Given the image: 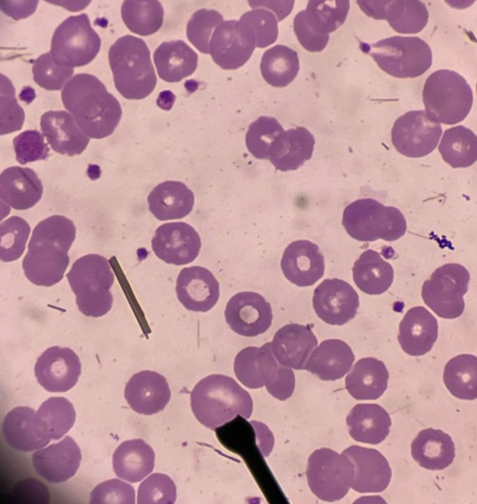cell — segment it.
I'll use <instances>...</instances> for the list:
<instances>
[{
	"mask_svg": "<svg viewBox=\"0 0 477 504\" xmlns=\"http://www.w3.org/2000/svg\"><path fill=\"white\" fill-rule=\"evenodd\" d=\"M422 97L428 117L446 125L464 120L471 109L474 99L466 79L455 71L446 69L437 70L427 78Z\"/></svg>",
	"mask_w": 477,
	"mask_h": 504,
	"instance_id": "obj_5",
	"label": "cell"
},
{
	"mask_svg": "<svg viewBox=\"0 0 477 504\" xmlns=\"http://www.w3.org/2000/svg\"><path fill=\"white\" fill-rule=\"evenodd\" d=\"M81 461L80 448L74 440L66 436L63 440L32 455L36 472L53 483L65 482L77 471Z\"/></svg>",
	"mask_w": 477,
	"mask_h": 504,
	"instance_id": "obj_22",
	"label": "cell"
},
{
	"mask_svg": "<svg viewBox=\"0 0 477 504\" xmlns=\"http://www.w3.org/2000/svg\"><path fill=\"white\" fill-rule=\"evenodd\" d=\"M389 372L375 357L359 359L345 379V387L356 400H376L387 388Z\"/></svg>",
	"mask_w": 477,
	"mask_h": 504,
	"instance_id": "obj_32",
	"label": "cell"
},
{
	"mask_svg": "<svg viewBox=\"0 0 477 504\" xmlns=\"http://www.w3.org/2000/svg\"><path fill=\"white\" fill-rule=\"evenodd\" d=\"M280 364L271 350V342L261 347L248 346L238 352L234 361L237 379L249 389H259L270 383Z\"/></svg>",
	"mask_w": 477,
	"mask_h": 504,
	"instance_id": "obj_28",
	"label": "cell"
},
{
	"mask_svg": "<svg viewBox=\"0 0 477 504\" xmlns=\"http://www.w3.org/2000/svg\"><path fill=\"white\" fill-rule=\"evenodd\" d=\"M147 202L149 211L158 220L180 219L192 211L194 195L183 182L165 181L152 189Z\"/></svg>",
	"mask_w": 477,
	"mask_h": 504,
	"instance_id": "obj_33",
	"label": "cell"
},
{
	"mask_svg": "<svg viewBox=\"0 0 477 504\" xmlns=\"http://www.w3.org/2000/svg\"><path fill=\"white\" fill-rule=\"evenodd\" d=\"M43 186L36 172L29 168L12 166L0 176L1 201L16 210H26L41 199Z\"/></svg>",
	"mask_w": 477,
	"mask_h": 504,
	"instance_id": "obj_27",
	"label": "cell"
},
{
	"mask_svg": "<svg viewBox=\"0 0 477 504\" xmlns=\"http://www.w3.org/2000/svg\"><path fill=\"white\" fill-rule=\"evenodd\" d=\"M317 344L318 340L309 325L290 323L276 332L271 342V350L280 364L305 370Z\"/></svg>",
	"mask_w": 477,
	"mask_h": 504,
	"instance_id": "obj_24",
	"label": "cell"
},
{
	"mask_svg": "<svg viewBox=\"0 0 477 504\" xmlns=\"http://www.w3.org/2000/svg\"><path fill=\"white\" fill-rule=\"evenodd\" d=\"M177 489L173 480L167 475L154 473L139 485L138 503H174Z\"/></svg>",
	"mask_w": 477,
	"mask_h": 504,
	"instance_id": "obj_51",
	"label": "cell"
},
{
	"mask_svg": "<svg viewBox=\"0 0 477 504\" xmlns=\"http://www.w3.org/2000/svg\"><path fill=\"white\" fill-rule=\"evenodd\" d=\"M108 61L115 87L124 98L141 99L154 90L156 76L141 38L131 35L118 38L109 49Z\"/></svg>",
	"mask_w": 477,
	"mask_h": 504,
	"instance_id": "obj_3",
	"label": "cell"
},
{
	"mask_svg": "<svg viewBox=\"0 0 477 504\" xmlns=\"http://www.w3.org/2000/svg\"><path fill=\"white\" fill-rule=\"evenodd\" d=\"M225 317L227 325L236 334L253 337L266 332L272 323L270 304L256 292L242 291L227 302Z\"/></svg>",
	"mask_w": 477,
	"mask_h": 504,
	"instance_id": "obj_13",
	"label": "cell"
},
{
	"mask_svg": "<svg viewBox=\"0 0 477 504\" xmlns=\"http://www.w3.org/2000/svg\"><path fill=\"white\" fill-rule=\"evenodd\" d=\"M101 39L86 13L70 16L56 29L50 54L59 65L74 67L90 63L97 55Z\"/></svg>",
	"mask_w": 477,
	"mask_h": 504,
	"instance_id": "obj_8",
	"label": "cell"
},
{
	"mask_svg": "<svg viewBox=\"0 0 477 504\" xmlns=\"http://www.w3.org/2000/svg\"><path fill=\"white\" fill-rule=\"evenodd\" d=\"M75 418L76 412L70 401L63 397H51L35 413L34 432L41 439H58L72 428Z\"/></svg>",
	"mask_w": 477,
	"mask_h": 504,
	"instance_id": "obj_37",
	"label": "cell"
},
{
	"mask_svg": "<svg viewBox=\"0 0 477 504\" xmlns=\"http://www.w3.org/2000/svg\"><path fill=\"white\" fill-rule=\"evenodd\" d=\"M295 387V376L291 368L280 364L273 380L266 385L268 393L275 398L284 400L291 397Z\"/></svg>",
	"mask_w": 477,
	"mask_h": 504,
	"instance_id": "obj_56",
	"label": "cell"
},
{
	"mask_svg": "<svg viewBox=\"0 0 477 504\" xmlns=\"http://www.w3.org/2000/svg\"><path fill=\"white\" fill-rule=\"evenodd\" d=\"M314 144V136L305 127L288 129L273 142L269 160L280 171L296 170L311 158Z\"/></svg>",
	"mask_w": 477,
	"mask_h": 504,
	"instance_id": "obj_29",
	"label": "cell"
},
{
	"mask_svg": "<svg viewBox=\"0 0 477 504\" xmlns=\"http://www.w3.org/2000/svg\"><path fill=\"white\" fill-rule=\"evenodd\" d=\"M61 99L66 110L89 138L107 137L120 122L122 108L118 100L92 74L74 76L63 89Z\"/></svg>",
	"mask_w": 477,
	"mask_h": 504,
	"instance_id": "obj_1",
	"label": "cell"
},
{
	"mask_svg": "<svg viewBox=\"0 0 477 504\" xmlns=\"http://www.w3.org/2000/svg\"><path fill=\"white\" fill-rule=\"evenodd\" d=\"M196 230L184 222H168L159 226L152 239L156 256L167 263L181 266L193 261L201 248Z\"/></svg>",
	"mask_w": 477,
	"mask_h": 504,
	"instance_id": "obj_15",
	"label": "cell"
},
{
	"mask_svg": "<svg viewBox=\"0 0 477 504\" xmlns=\"http://www.w3.org/2000/svg\"><path fill=\"white\" fill-rule=\"evenodd\" d=\"M438 323L425 307L410 309L399 325L398 340L403 350L411 356L428 352L437 339Z\"/></svg>",
	"mask_w": 477,
	"mask_h": 504,
	"instance_id": "obj_26",
	"label": "cell"
},
{
	"mask_svg": "<svg viewBox=\"0 0 477 504\" xmlns=\"http://www.w3.org/2000/svg\"><path fill=\"white\" fill-rule=\"evenodd\" d=\"M293 30L300 44L311 52L321 51L329 40L328 34H319L308 25L305 10L300 11L294 17Z\"/></svg>",
	"mask_w": 477,
	"mask_h": 504,
	"instance_id": "obj_55",
	"label": "cell"
},
{
	"mask_svg": "<svg viewBox=\"0 0 477 504\" xmlns=\"http://www.w3.org/2000/svg\"><path fill=\"white\" fill-rule=\"evenodd\" d=\"M191 409L197 420L214 430L234 416L249 418L252 400L232 377L212 374L198 382L191 393Z\"/></svg>",
	"mask_w": 477,
	"mask_h": 504,
	"instance_id": "obj_2",
	"label": "cell"
},
{
	"mask_svg": "<svg viewBox=\"0 0 477 504\" xmlns=\"http://www.w3.org/2000/svg\"><path fill=\"white\" fill-rule=\"evenodd\" d=\"M75 237L76 227L73 222L63 216L54 215L35 227L29 242H50L69 251Z\"/></svg>",
	"mask_w": 477,
	"mask_h": 504,
	"instance_id": "obj_47",
	"label": "cell"
},
{
	"mask_svg": "<svg viewBox=\"0 0 477 504\" xmlns=\"http://www.w3.org/2000/svg\"><path fill=\"white\" fill-rule=\"evenodd\" d=\"M90 503H135L134 487L114 478L99 484L90 494Z\"/></svg>",
	"mask_w": 477,
	"mask_h": 504,
	"instance_id": "obj_54",
	"label": "cell"
},
{
	"mask_svg": "<svg viewBox=\"0 0 477 504\" xmlns=\"http://www.w3.org/2000/svg\"><path fill=\"white\" fill-rule=\"evenodd\" d=\"M38 382L49 392H65L77 382L81 364L70 348L52 346L38 358L34 367Z\"/></svg>",
	"mask_w": 477,
	"mask_h": 504,
	"instance_id": "obj_16",
	"label": "cell"
},
{
	"mask_svg": "<svg viewBox=\"0 0 477 504\" xmlns=\"http://www.w3.org/2000/svg\"><path fill=\"white\" fill-rule=\"evenodd\" d=\"M256 47L251 26L241 20L223 21L215 29L209 44L213 60L223 70H236L250 58Z\"/></svg>",
	"mask_w": 477,
	"mask_h": 504,
	"instance_id": "obj_12",
	"label": "cell"
},
{
	"mask_svg": "<svg viewBox=\"0 0 477 504\" xmlns=\"http://www.w3.org/2000/svg\"><path fill=\"white\" fill-rule=\"evenodd\" d=\"M348 0L309 1L305 10L308 25L319 34H328L343 24L349 10Z\"/></svg>",
	"mask_w": 477,
	"mask_h": 504,
	"instance_id": "obj_44",
	"label": "cell"
},
{
	"mask_svg": "<svg viewBox=\"0 0 477 504\" xmlns=\"http://www.w3.org/2000/svg\"><path fill=\"white\" fill-rule=\"evenodd\" d=\"M175 289L181 304L195 312L209 311L220 296L219 283L215 276L207 268L197 266L181 270Z\"/></svg>",
	"mask_w": 477,
	"mask_h": 504,
	"instance_id": "obj_19",
	"label": "cell"
},
{
	"mask_svg": "<svg viewBox=\"0 0 477 504\" xmlns=\"http://www.w3.org/2000/svg\"><path fill=\"white\" fill-rule=\"evenodd\" d=\"M306 475L312 492L318 498L334 502L343 498L351 487L354 467L345 455L321 448L310 455Z\"/></svg>",
	"mask_w": 477,
	"mask_h": 504,
	"instance_id": "obj_9",
	"label": "cell"
},
{
	"mask_svg": "<svg viewBox=\"0 0 477 504\" xmlns=\"http://www.w3.org/2000/svg\"><path fill=\"white\" fill-rule=\"evenodd\" d=\"M240 20L248 23L252 29L257 47L264 48L277 40V19L269 10L264 8H253L243 14Z\"/></svg>",
	"mask_w": 477,
	"mask_h": 504,
	"instance_id": "obj_52",
	"label": "cell"
},
{
	"mask_svg": "<svg viewBox=\"0 0 477 504\" xmlns=\"http://www.w3.org/2000/svg\"><path fill=\"white\" fill-rule=\"evenodd\" d=\"M342 225L350 237L362 242L394 241L407 229L405 218L398 209L372 198L359 199L346 206Z\"/></svg>",
	"mask_w": 477,
	"mask_h": 504,
	"instance_id": "obj_6",
	"label": "cell"
},
{
	"mask_svg": "<svg viewBox=\"0 0 477 504\" xmlns=\"http://www.w3.org/2000/svg\"><path fill=\"white\" fill-rule=\"evenodd\" d=\"M35 410L19 406L10 411L2 423V432L10 446L22 452L42 448L49 441L39 439L35 434L33 419Z\"/></svg>",
	"mask_w": 477,
	"mask_h": 504,
	"instance_id": "obj_39",
	"label": "cell"
},
{
	"mask_svg": "<svg viewBox=\"0 0 477 504\" xmlns=\"http://www.w3.org/2000/svg\"><path fill=\"white\" fill-rule=\"evenodd\" d=\"M345 455L354 467L351 487L359 493L383 491L391 478L388 461L378 450L353 445L345 449Z\"/></svg>",
	"mask_w": 477,
	"mask_h": 504,
	"instance_id": "obj_20",
	"label": "cell"
},
{
	"mask_svg": "<svg viewBox=\"0 0 477 504\" xmlns=\"http://www.w3.org/2000/svg\"><path fill=\"white\" fill-rule=\"evenodd\" d=\"M164 11L156 0H128L122 3L121 16L127 27L133 33L149 35L162 26Z\"/></svg>",
	"mask_w": 477,
	"mask_h": 504,
	"instance_id": "obj_43",
	"label": "cell"
},
{
	"mask_svg": "<svg viewBox=\"0 0 477 504\" xmlns=\"http://www.w3.org/2000/svg\"><path fill=\"white\" fill-rule=\"evenodd\" d=\"M438 150L443 160L453 168L473 165L477 157V138L475 133L462 125L445 130Z\"/></svg>",
	"mask_w": 477,
	"mask_h": 504,
	"instance_id": "obj_40",
	"label": "cell"
},
{
	"mask_svg": "<svg viewBox=\"0 0 477 504\" xmlns=\"http://www.w3.org/2000/svg\"><path fill=\"white\" fill-rule=\"evenodd\" d=\"M38 4V1H0L1 11L15 20L32 15Z\"/></svg>",
	"mask_w": 477,
	"mask_h": 504,
	"instance_id": "obj_57",
	"label": "cell"
},
{
	"mask_svg": "<svg viewBox=\"0 0 477 504\" xmlns=\"http://www.w3.org/2000/svg\"><path fill=\"white\" fill-rule=\"evenodd\" d=\"M360 49L371 56L387 74L400 79L415 78L432 65L429 45L416 36H392L373 44L359 42Z\"/></svg>",
	"mask_w": 477,
	"mask_h": 504,
	"instance_id": "obj_7",
	"label": "cell"
},
{
	"mask_svg": "<svg viewBox=\"0 0 477 504\" xmlns=\"http://www.w3.org/2000/svg\"><path fill=\"white\" fill-rule=\"evenodd\" d=\"M24 111L15 96V88L10 79L1 74V135L22 129Z\"/></svg>",
	"mask_w": 477,
	"mask_h": 504,
	"instance_id": "obj_50",
	"label": "cell"
},
{
	"mask_svg": "<svg viewBox=\"0 0 477 504\" xmlns=\"http://www.w3.org/2000/svg\"><path fill=\"white\" fill-rule=\"evenodd\" d=\"M477 359L475 355H459L450 359L444 370L443 380L450 393L463 400L476 398Z\"/></svg>",
	"mask_w": 477,
	"mask_h": 504,
	"instance_id": "obj_42",
	"label": "cell"
},
{
	"mask_svg": "<svg viewBox=\"0 0 477 504\" xmlns=\"http://www.w3.org/2000/svg\"><path fill=\"white\" fill-rule=\"evenodd\" d=\"M155 454L143 439H134L121 443L113 455L115 475L127 482H140L154 467Z\"/></svg>",
	"mask_w": 477,
	"mask_h": 504,
	"instance_id": "obj_35",
	"label": "cell"
},
{
	"mask_svg": "<svg viewBox=\"0 0 477 504\" xmlns=\"http://www.w3.org/2000/svg\"><path fill=\"white\" fill-rule=\"evenodd\" d=\"M32 72L35 82L47 90H60L70 81L74 74L72 67L58 65L50 52L40 55L33 62Z\"/></svg>",
	"mask_w": 477,
	"mask_h": 504,
	"instance_id": "obj_49",
	"label": "cell"
},
{
	"mask_svg": "<svg viewBox=\"0 0 477 504\" xmlns=\"http://www.w3.org/2000/svg\"><path fill=\"white\" fill-rule=\"evenodd\" d=\"M350 437L355 441L370 444L383 441L390 431L389 413L375 403H362L353 407L346 417Z\"/></svg>",
	"mask_w": 477,
	"mask_h": 504,
	"instance_id": "obj_31",
	"label": "cell"
},
{
	"mask_svg": "<svg viewBox=\"0 0 477 504\" xmlns=\"http://www.w3.org/2000/svg\"><path fill=\"white\" fill-rule=\"evenodd\" d=\"M355 360L350 347L343 341L332 339L322 341L310 355L305 370L324 381L342 378Z\"/></svg>",
	"mask_w": 477,
	"mask_h": 504,
	"instance_id": "obj_30",
	"label": "cell"
},
{
	"mask_svg": "<svg viewBox=\"0 0 477 504\" xmlns=\"http://www.w3.org/2000/svg\"><path fill=\"white\" fill-rule=\"evenodd\" d=\"M411 455L424 469L443 470L455 458V446L449 434L430 428L420 431L414 438L411 444Z\"/></svg>",
	"mask_w": 477,
	"mask_h": 504,
	"instance_id": "obj_34",
	"label": "cell"
},
{
	"mask_svg": "<svg viewBox=\"0 0 477 504\" xmlns=\"http://www.w3.org/2000/svg\"><path fill=\"white\" fill-rule=\"evenodd\" d=\"M223 22L222 15L215 10H198L193 14L187 23V38L200 52L209 54L212 34L216 26Z\"/></svg>",
	"mask_w": 477,
	"mask_h": 504,
	"instance_id": "obj_48",
	"label": "cell"
},
{
	"mask_svg": "<svg viewBox=\"0 0 477 504\" xmlns=\"http://www.w3.org/2000/svg\"><path fill=\"white\" fill-rule=\"evenodd\" d=\"M360 8L375 19H385L396 32L417 33L426 26L428 11L421 1H357Z\"/></svg>",
	"mask_w": 477,
	"mask_h": 504,
	"instance_id": "obj_18",
	"label": "cell"
},
{
	"mask_svg": "<svg viewBox=\"0 0 477 504\" xmlns=\"http://www.w3.org/2000/svg\"><path fill=\"white\" fill-rule=\"evenodd\" d=\"M19 97L20 100L24 101L26 103H30L34 99L35 94L33 88L29 86H25L23 88V90Z\"/></svg>",
	"mask_w": 477,
	"mask_h": 504,
	"instance_id": "obj_58",
	"label": "cell"
},
{
	"mask_svg": "<svg viewBox=\"0 0 477 504\" xmlns=\"http://www.w3.org/2000/svg\"><path fill=\"white\" fill-rule=\"evenodd\" d=\"M170 394L164 376L148 370L134 374L124 389V398L129 407L144 415L162 411L168 403Z\"/></svg>",
	"mask_w": 477,
	"mask_h": 504,
	"instance_id": "obj_23",
	"label": "cell"
},
{
	"mask_svg": "<svg viewBox=\"0 0 477 504\" xmlns=\"http://www.w3.org/2000/svg\"><path fill=\"white\" fill-rule=\"evenodd\" d=\"M470 275L462 265L444 264L437 268L426 279L421 289L425 304L438 316L453 319L464 309L463 296L468 290Z\"/></svg>",
	"mask_w": 477,
	"mask_h": 504,
	"instance_id": "obj_10",
	"label": "cell"
},
{
	"mask_svg": "<svg viewBox=\"0 0 477 504\" xmlns=\"http://www.w3.org/2000/svg\"><path fill=\"white\" fill-rule=\"evenodd\" d=\"M42 135L51 149L69 156L81 154L90 138L79 127L73 116L65 111H49L40 118Z\"/></svg>",
	"mask_w": 477,
	"mask_h": 504,
	"instance_id": "obj_25",
	"label": "cell"
},
{
	"mask_svg": "<svg viewBox=\"0 0 477 504\" xmlns=\"http://www.w3.org/2000/svg\"><path fill=\"white\" fill-rule=\"evenodd\" d=\"M68 251L50 242L29 243L22 261L26 278L33 284L51 286L59 282L70 262Z\"/></svg>",
	"mask_w": 477,
	"mask_h": 504,
	"instance_id": "obj_17",
	"label": "cell"
},
{
	"mask_svg": "<svg viewBox=\"0 0 477 504\" xmlns=\"http://www.w3.org/2000/svg\"><path fill=\"white\" fill-rule=\"evenodd\" d=\"M442 133L441 124L429 117L424 110L410 111L394 123L391 142L400 154L420 158L436 148Z\"/></svg>",
	"mask_w": 477,
	"mask_h": 504,
	"instance_id": "obj_11",
	"label": "cell"
},
{
	"mask_svg": "<svg viewBox=\"0 0 477 504\" xmlns=\"http://www.w3.org/2000/svg\"><path fill=\"white\" fill-rule=\"evenodd\" d=\"M153 58L159 77L170 83L179 82L191 75L198 60L195 51L180 40L162 42Z\"/></svg>",
	"mask_w": 477,
	"mask_h": 504,
	"instance_id": "obj_36",
	"label": "cell"
},
{
	"mask_svg": "<svg viewBox=\"0 0 477 504\" xmlns=\"http://www.w3.org/2000/svg\"><path fill=\"white\" fill-rule=\"evenodd\" d=\"M352 270L356 286L369 295L385 293L394 279L391 265L385 261L378 252L371 249L360 254L355 261Z\"/></svg>",
	"mask_w": 477,
	"mask_h": 504,
	"instance_id": "obj_38",
	"label": "cell"
},
{
	"mask_svg": "<svg viewBox=\"0 0 477 504\" xmlns=\"http://www.w3.org/2000/svg\"><path fill=\"white\" fill-rule=\"evenodd\" d=\"M284 129L273 117L260 116L252 122L245 135V145L257 158L269 159L270 149L275 139Z\"/></svg>",
	"mask_w": 477,
	"mask_h": 504,
	"instance_id": "obj_46",
	"label": "cell"
},
{
	"mask_svg": "<svg viewBox=\"0 0 477 504\" xmlns=\"http://www.w3.org/2000/svg\"><path fill=\"white\" fill-rule=\"evenodd\" d=\"M298 54L287 46L277 44L263 54L260 70L264 79L273 87L288 86L299 70Z\"/></svg>",
	"mask_w": 477,
	"mask_h": 504,
	"instance_id": "obj_41",
	"label": "cell"
},
{
	"mask_svg": "<svg viewBox=\"0 0 477 504\" xmlns=\"http://www.w3.org/2000/svg\"><path fill=\"white\" fill-rule=\"evenodd\" d=\"M280 266L290 282L300 287L309 286L324 275V257L316 244L308 240H297L285 248Z\"/></svg>",
	"mask_w": 477,
	"mask_h": 504,
	"instance_id": "obj_21",
	"label": "cell"
},
{
	"mask_svg": "<svg viewBox=\"0 0 477 504\" xmlns=\"http://www.w3.org/2000/svg\"><path fill=\"white\" fill-rule=\"evenodd\" d=\"M31 231L28 222L19 216H11L0 225V258L10 262L23 254Z\"/></svg>",
	"mask_w": 477,
	"mask_h": 504,
	"instance_id": "obj_45",
	"label": "cell"
},
{
	"mask_svg": "<svg viewBox=\"0 0 477 504\" xmlns=\"http://www.w3.org/2000/svg\"><path fill=\"white\" fill-rule=\"evenodd\" d=\"M66 277L83 315L97 318L110 311L114 275L107 259L97 254L84 255L74 262Z\"/></svg>",
	"mask_w": 477,
	"mask_h": 504,
	"instance_id": "obj_4",
	"label": "cell"
},
{
	"mask_svg": "<svg viewBox=\"0 0 477 504\" xmlns=\"http://www.w3.org/2000/svg\"><path fill=\"white\" fill-rule=\"evenodd\" d=\"M16 160L22 165L44 160L49 156V148L45 136L37 130H26L13 139Z\"/></svg>",
	"mask_w": 477,
	"mask_h": 504,
	"instance_id": "obj_53",
	"label": "cell"
},
{
	"mask_svg": "<svg viewBox=\"0 0 477 504\" xmlns=\"http://www.w3.org/2000/svg\"><path fill=\"white\" fill-rule=\"evenodd\" d=\"M314 309L325 323L343 325L355 317L359 306V296L347 282L325 279L314 291Z\"/></svg>",
	"mask_w": 477,
	"mask_h": 504,
	"instance_id": "obj_14",
	"label": "cell"
}]
</instances>
